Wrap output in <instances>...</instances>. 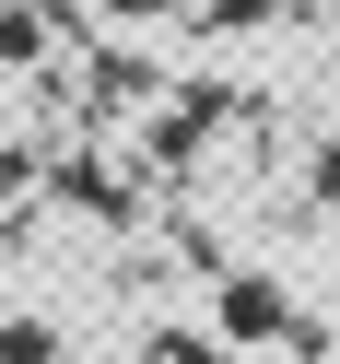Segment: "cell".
I'll return each instance as SVG.
<instances>
[{"label": "cell", "instance_id": "cell-1", "mask_svg": "<svg viewBox=\"0 0 340 364\" xmlns=\"http://www.w3.org/2000/svg\"><path fill=\"white\" fill-rule=\"evenodd\" d=\"M223 341H282V282L223 270Z\"/></svg>", "mask_w": 340, "mask_h": 364}, {"label": "cell", "instance_id": "cell-2", "mask_svg": "<svg viewBox=\"0 0 340 364\" xmlns=\"http://www.w3.org/2000/svg\"><path fill=\"white\" fill-rule=\"evenodd\" d=\"M48 353H59L48 317H0V364H48Z\"/></svg>", "mask_w": 340, "mask_h": 364}, {"label": "cell", "instance_id": "cell-3", "mask_svg": "<svg viewBox=\"0 0 340 364\" xmlns=\"http://www.w3.org/2000/svg\"><path fill=\"white\" fill-rule=\"evenodd\" d=\"M106 12H176V0H106Z\"/></svg>", "mask_w": 340, "mask_h": 364}]
</instances>
